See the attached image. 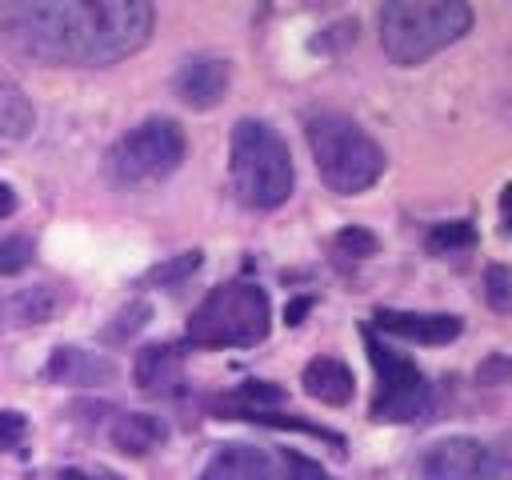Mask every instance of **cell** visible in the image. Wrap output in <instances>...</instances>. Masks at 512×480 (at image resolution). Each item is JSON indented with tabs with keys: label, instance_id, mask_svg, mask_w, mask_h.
<instances>
[{
	"label": "cell",
	"instance_id": "cell-1",
	"mask_svg": "<svg viewBox=\"0 0 512 480\" xmlns=\"http://www.w3.org/2000/svg\"><path fill=\"white\" fill-rule=\"evenodd\" d=\"M156 12L144 0H32L4 4V40L40 64H116L140 52Z\"/></svg>",
	"mask_w": 512,
	"mask_h": 480
},
{
	"label": "cell",
	"instance_id": "cell-2",
	"mask_svg": "<svg viewBox=\"0 0 512 480\" xmlns=\"http://www.w3.org/2000/svg\"><path fill=\"white\" fill-rule=\"evenodd\" d=\"M472 28V8L460 0H388L380 8V48L392 64L412 68L456 44Z\"/></svg>",
	"mask_w": 512,
	"mask_h": 480
},
{
	"label": "cell",
	"instance_id": "cell-3",
	"mask_svg": "<svg viewBox=\"0 0 512 480\" xmlns=\"http://www.w3.org/2000/svg\"><path fill=\"white\" fill-rule=\"evenodd\" d=\"M304 136H308L316 172L332 192L356 196L384 176L388 156L356 120L340 112H320V116H308Z\"/></svg>",
	"mask_w": 512,
	"mask_h": 480
},
{
	"label": "cell",
	"instance_id": "cell-4",
	"mask_svg": "<svg viewBox=\"0 0 512 480\" xmlns=\"http://www.w3.org/2000/svg\"><path fill=\"white\" fill-rule=\"evenodd\" d=\"M228 176L248 208H280L292 196L296 168L280 132L264 120H240L228 140Z\"/></svg>",
	"mask_w": 512,
	"mask_h": 480
},
{
	"label": "cell",
	"instance_id": "cell-5",
	"mask_svg": "<svg viewBox=\"0 0 512 480\" xmlns=\"http://www.w3.org/2000/svg\"><path fill=\"white\" fill-rule=\"evenodd\" d=\"M272 328V304L260 284L232 280L212 288L192 320H188V340L200 348H252L268 336Z\"/></svg>",
	"mask_w": 512,
	"mask_h": 480
},
{
	"label": "cell",
	"instance_id": "cell-6",
	"mask_svg": "<svg viewBox=\"0 0 512 480\" xmlns=\"http://www.w3.org/2000/svg\"><path fill=\"white\" fill-rule=\"evenodd\" d=\"M184 160V132L176 120L152 116L144 124H136L132 132H124L112 152H108V176L124 188L136 184H152L168 172H176Z\"/></svg>",
	"mask_w": 512,
	"mask_h": 480
},
{
	"label": "cell",
	"instance_id": "cell-7",
	"mask_svg": "<svg viewBox=\"0 0 512 480\" xmlns=\"http://www.w3.org/2000/svg\"><path fill=\"white\" fill-rule=\"evenodd\" d=\"M364 344H368V360H372L376 380H380L376 400H372V420H380V424H408V420H420V416L428 412V404H432V392H428L424 372H420L408 356L384 348V344L372 336V328H364Z\"/></svg>",
	"mask_w": 512,
	"mask_h": 480
},
{
	"label": "cell",
	"instance_id": "cell-8",
	"mask_svg": "<svg viewBox=\"0 0 512 480\" xmlns=\"http://www.w3.org/2000/svg\"><path fill=\"white\" fill-rule=\"evenodd\" d=\"M500 464L488 444L472 436H448L420 452L416 480H496Z\"/></svg>",
	"mask_w": 512,
	"mask_h": 480
},
{
	"label": "cell",
	"instance_id": "cell-9",
	"mask_svg": "<svg viewBox=\"0 0 512 480\" xmlns=\"http://www.w3.org/2000/svg\"><path fill=\"white\" fill-rule=\"evenodd\" d=\"M228 84H232V64L220 60V56H192V60L180 64V72L172 80L180 104L200 108V112L204 108H216L224 100Z\"/></svg>",
	"mask_w": 512,
	"mask_h": 480
},
{
	"label": "cell",
	"instance_id": "cell-10",
	"mask_svg": "<svg viewBox=\"0 0 512 480\" xmlns=\"http://www.w3.org/2000/svg\"><path fill=\"white\" fill-rule=\"evenodd\" d=\"M376 328L400 340H416V344H448L460 336V316L452 312H400V308H376L372 312Z\"/></svg>",
	"mask_w": 512,
	"mask_h": 480
},
{
	"label": "cell",
	"instance_id": "cell-11",
	"mask_svg": "<svg viewBox=\"0 0 512 480\" xmlns=\"http://www.w3.org/2000/svg\"><path fill=\"white\" fill-rule=\"evenodd\" d=\"M44 376L52 384H72V388H88V384H108L116 376V364L100 352H84V348H72V344H60L52 348L48 364H44Z\"/></svg>",
	"mask_w": 512,
	"mask_h": 480
},
{
	"label": "cell",
	"instance_id": "cell-12",
	"mask_svg": "<svg viewBox=\"0 0 512 480\" xmlns=\"http://www.w3.org/2000/svg\"><path fill=\"white\" fill-rule=\"evenodd\" d=\"M132 380L140 392L148 396H168L176 392V384L184 380V364H180V352L168 348V344H148L136 352V364H132Z\"/></svg>",
	"mask_w": 512,
	"mask_h": 480
},
{
	"label": "cell",
	"instance_id": "cell-13",
	"mask_svg": "<svg viewBox=\"0 0 512 480\" xmlns=\"http://www.w3.org/2000/svg\"><path fill=\"white\" fill-rule=\"evenodd\" d=\"M300 384H304V392H308L312 400H320V404H348L352 392H356L352 368H348L344 360H336V356H316V360H308L304 372H300Z\"/></svg>",
	"mask_w": 512,
	"mask_h": 480
},
{
	"label": "cell",
	"instance_id": "cell-14",
	"mask_svg": "<svg viewBox=\"0 0 512 480\" xmlns=\"http://www.w3.org/2000/svg\"><path fill=\"white\" fill-rule=\"evenodd\" d=\"M200 480H276V472H272V460L260 448L228 444L208 460Z\"/></svg>",
	"mask_w": 512,
	"mask_h": 480
},
{
	"label": "cell",
	"instance_id": "cell-15",
	"mask_svg": "<svg viewBox=\"0 0 512 480\" xmlns=\"http://www.w3.org/2000/svg\"><path fill=\"white\" fill-rule=\"evenodd\" d=\"M108 436H112V444H116L124 456H148L156 444H164L168 432H164V424H160L156 416H148V412H124V416L112 420Z\"/></svg>",
	"mask_w": 512,
	"mask_h": 480
},
{
	"label": "cell",
	"instance_id": "cell-16",
	"mask_svg": "<svg viewBox=\"0 0 512 480\" xmlns=\"http://www.w3.org/2000/svg\"><path fill=\"white\" fill-rule=\"evenodd\" d=\"M32 124H36L32 104L24 100V92H20L8 76H0V136L20 140V136L32 132Z\"/></svg>",
	"mask_w": 512,
	"mask_h": 480
},
{
	"label": "cell",
	"instance_id": "cell-17",
	"mask_svg": "<svg viewBox=\"0 0 512 480\" xmlns=\"http://www.w3.org/2000/svg\"><path fill=\"white\" fill-rule=\"evenodd\" d=\"M56 308H60V296H56L48 284L20 288V292L12 296V304H8V312H12L16 324H48V320L56 316Z\"/></svg>",
	"mask_w": 512,
	"mask_h": 480
},
{
	"label": "cell",
	"instance_id": "cell-18",
	"mask_svg": "<svg viewBox=\"0 0 512 480\" xmlns=\"http://www.w3.org/2000/svg\"><path fill=\"white\" fill-rule=\"evenodd\" d=\"M200 260H204V252H176V256H168L164 264H156V268H148L144 272V284H160V288H172V284H180V280H188L196 268H200Z\"/></svg>",
	"mask_w": 512,
	"mask_h": 480
},
{
	"label": "cell",
	"instance_id": "cell-19",
	"mask_svg": "<svg viewBox=\"0 0 512 480\" xmlns=\"http://www.w3.org/2000/svg\"><path fill=\"white\" fill-rule=\"evenodd\" d=\"M148 320H152V304H148V300H128V304L112 316V324L104 328V336H108V340H128V336H136Z\"/></svg>",
	"mask_w": 512,
	"mask_h": 480
},
{
	"label": "cell",
	"instance_id": "cell-20",
	"mask_svg": "<svg viewBox=\"0 0 512 480\" xmlns=\"http://www.w3.org/2000/svg\"><path fill=\"white\" fill-rule=\"evenodd\" d=\"M476 244V228L468 220H452V224H436L428 232V248L432 252H456V248H472Z\"/></svg>",
	"mask_w": 512,
	"mask_h": 480
},
{
	"label": "cell",
	"instance_id": "cell-21",
	"mask_svg": "<svg viewBox=\"0 0 512 480\" xmlns=\"http://www.w3.org/2000/svg\"><path fill=\"white\" fill-rule=\"evenodd\" d=\"M376 248H380L376 232H368V228H360V224H348V228L336 232V252H340V256L364 260V256H376Z\"/></svg>",
	"mask_w": 512,
	"mask_h": 480
},
{
	"label": "cell",
	"instance_id": "cell-22",
	"mask_svg": "<svg viewBox=\"0 0 512 480\" xmlns=\"http://www.w3.org/2000/svg\"><path fill=\"white\" fill-rule=\"evenodd\" d=\"M232 400L248 408L244 416H252V412H260V404H284V388H276V384H268V380H248V384L236 388Z\"/></svg>",
	"mask_w": 512,
	"mask_h": 480
},
{
	"label": "cell",
	"instance_id": "cell-23",
	"mask_svg": "<svg viewBox=\"0 0 512 480\" xmlns=\"http://www.w3.org/2000/svg\"><path fill=\"white\" fill-rule=\"evenodd\" d=\"M484 296L496 312H512V272L504 264H492L484 272Z\"/></svg>",
	"mask_w": 512,
	"mask_h": 480
},
{
	"label": "cell",
	"instance_id": "cell-24",
	"mask_svg": "<svg viewBox=\"0 0 512 480\" xmlns=\"http://www.w3.org/2000/svg\"><path fill=\"white\" fill-rule=\"evenodd\" d=\"M32 264V240L28 236H8L0 240V272L4 276H16Z\"/></svg>",
	"mask_w": 512,
	"mask_h": 480
},
{
	"label": "cell",
	"instance_id": "cell-25",
	"mask_svg": "<svg viewBox=\"0 0 512 480\" xmlns=\"http://www.w3.org/2000/svg\"><path fill=\"white\" fill-rule=\"evenodd\" d=\"M24 436H28V420H24L20 412L4 408V412H0V452L20 448V444H24Z\"/></svg>",
	"mask_w": 512,
	"mask_h": 480
},
{
	"label": "cell",
	"instance_id": "cell-26",
	"mask_svg": "<svg viewBox=\"0 0 512 480\" xmlns=\"http://www.w3.org/2000/svg\"><path fill=\"white\" fill-rule=\"evenodd\" d=\"M284 468H288V480H328V472L296 452H284Z\"/></svg>",
	"mask_w": 512,
	"mask_h": 480
},
{
	"label": "cell",
	"instance_id": "cell-27",
	"mask_svg": "<svg viewBox=\"0 0 512 480\" xmlns=\"http://www.w3.org/2000/svg\"><path fill=\"white\" fill-rule=\"evenodd\" d=\"M60 480H120V476H116V472H108V468H96V472L68 468V472H60Z\"/></svg>",
	"mask_w": 512,
	"mask_h": 480
},
{
	"label": "cell",
	"instance_id": "cell-28",
	"mask_svg": "<svg viewBox=\"0 0 512 480\" xmlns=\"http://www.w3.org/2000/svg\"><path fill=\"white\" fill-rule=\"evenodd\" d=\"M308 308H312V300H308V296H300V300H292V304L284 308V320H288V324H300Z\"/></svg>",
	"mask_w": 512,
	"mask_h": 480
},
{
	"label": "cell",
	"instance_id": "cell-29",
	"mask_svg": "<svg viewBox=\"0 0 512 480\" xmlns=\"http://www.w3.org/2000/svg\"><path fill=\"white\" fill-rule=\"evenodd\" d=\"M12 212H16V192L0 180V220H4V216H12Z\"/></svg>",
	"mask_w": 512,
	"mask_h": 480
}]
</instances>
